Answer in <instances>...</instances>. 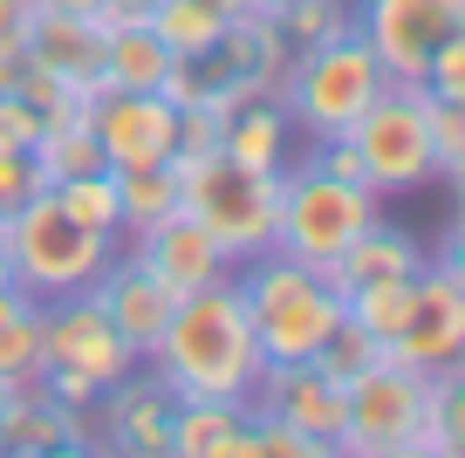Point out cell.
I'll list each match as a JSON object with an SVG mask.
<instances>
[{
  "label": "cell",
  "mask_w": 465,
  "mask_h": 458,
  "mask_svg": "<svg viewBox=\"0 0 465 458\" xmlns=\"http://www.w3.org/2000/svg\"><path fill=\"white\" fill-rule=\"evenodd\" d=\"M144 370L158 376L172 397H219V403H253L261 390V343H253V315L240 281H205L192 294H178L172 322H164L158 349L144 356Z\"/></svg>",
  "instance_id": "1"
},
{
  "label": "cell",
  "mask_w": 465,
  "mask_h": 458,
  "mask_svg": "<svg viewBox=\"0 0 465 458\" xmlns=\"http://www.w3.org/2000/svg\"><path fill=\"white\" fill-rule=\"evenodd\" d=\"M0 254H7V274L28 287L35 301L55 294H83L96 287V274L116 260V233L75 226L55 205V192H28L15 213H0Z\"/></svg>",
  "instance_id": "2"
},
{
  "label": "cell",
  "mask_w": 465,
  "mask_h": 458,
  "mask_svg": "<svg viewBox=\"0 0 465 458\" xmlns=\"http://www.w3.org/2000/svg\"><path fill=\"white\" fill-rule=\"evenodd\" d=\"M240 294H247V315H253V343H261L267 363H308L322 349V335L342 322V294L322 281L315 267L288 254H253L232 267Z\"/></svg>",
  "instance_id": "3"
},
{
  "label": "cell",
  "mask_w": 465,
  "mask_h": 458,
  "mask_svg": "<svg viewBox=\"0 0 465 458\" xmlns=\"http://www.w3.org/2000/svg\"><path fill=\"white\" fill-rule=\"evenodd\" d=\"M383 83H391V75L377 69L370 42L349 28V35H335V42H322V48H294L281 83H274V103L288 110V124H302L308 137L322 144V137H349V124L377 103Z\"/></svg>",
  "instance_id": "4"
},
{
  "label": "cell",
  "mask_w": 465,
  "mask_h": 458,
  "mask_svg": "<svg viewBox=\"0 0 465 458\" xmlns=\"http://www.w3.org/2000/svg\"><path fill=\"white\" fill-rule=\"evenodd\" d=\"M178 172V205L226 246V260L267 254L274 246V213H281V172H240L226 151H205V158H172Z\"/></svg>",
  "instance_id": "5"
},
{
  "label": "cell",
  "mask_w": 465,
  "mask_h": 458,
  "mask_svg": "<svg viewBox=\"0 0 465 458\" xmlns=\"http://www.w3.org/2000/svg\"><path fill=\"white\" fill-rule=\"evenodd\" d=\"M377 219H383V199L363 178H329L322 164H302V172H281V213H274L267 254H288L302 267L329 274V260H342V246Z\"/></svg>",
  "instance_id": "6"
},
{
  "label": "cell",
  "mask_w": 465,
  "mask_h": 458,
  "mask_svg": "<svg viewBox=\"0 0 465 458\" xmlns=\"http://www.w3.org/2000/svg\"><path fill=\"white\" fill-rule=\"evenodd\" d=\"M424 397H431V370L377 356L342 383V431H335V458H418L424 438Z\"/></svg>",
  "instance_id": "7"
},
{
  "label": "cell",
  "mask_w": 465,
  "mask_h": 458,
  "mask_svg": "<svg viewBox=\"0 0 465 458\" xmlns=\"http://www.w3.org/2000/svg\"><path fill=\"white\" fill-rule=\"evenodd\" d=\"M349 151L363 164V185L377 199H404V192L431 185V89L424 83H383L356 124H349Z\"/></svg>",
  "instance_id": "8"
},
{
  "label": "cell",
  "mask_w": 465,
  "mask_h": 458,
  "mask_svg": "<svg viewBox=\"0 0 465 458\" xmlns=\"http://www.w3.org/2000/svg\"><path fill=\"white\" fill-rule=\"evenodd\" d=\"M137 349L116 335V322L103 315V301L89 294H55L42 301V370H75L89 376L96 390H110L116 376H131L137 370Z\"/></svg>",
  "instance_id": "9"
},
{
  "label": "cell",
  "mask_w": 465,
  "mask_h": 458,
  "mask_svg": "<svg viewBox=\"0 0 465 458\" xmlns=\"http://www.w3.org/2000/svg\"><path fill=\"white\" fill-rule=\"evenodd\" d=\"M349 15L391 83H424L431 48L465 28V0H356Z\"/></svg>",
  "instance_id": "10"
},
{
  "label": "cell",
  "mask_w": 465,
  "mask_h": 458,
  "mask_svg": "<svg viewBox=\"0 0 465 458\" xmlns=\"http://www.w3.org/2000/svg\"><path fill=\"white\" fill-rule=\"evenodd\" d=\"M391 363H411V370H445V363L465 356V274L459 260H424L418 281H411V315L404 329L383 349Z\"/></svg>",
  "instance_id": "11"
},
{
  "label": "cell",
  "mask_w": 465,
  "mask_h": 458,
  "mask_svg": "<svg viewBox=\"0 0 465 458\" xmlns=\"http://www.w3.org/2000/svg\"><path fill=\"white\" fill-rule=\"evenodd\" d=\"M89 130H96L110 172L172 164V151H178V110L158 96V89H96V103H89Z\"/></svg>",
  "instance_id": "12"
},
{
  "label": "cell",
  "mask_w": 465,
  "mask_h": 458,
  "mask_svg": "<svg viewBox=\"0 0 465 458\" xmlns=\"http://www.w3.org/2000/svg\"><path fill=\"white\" fill-rule=\"evenodd\" d=\"M172 390L137 363L131 376H116L110 390H96V411L89 424H103V452H124V458H164V424H172Z\"/></svg>",
  "instance_id": "13"
},
{
  "label": "cell",
  "mask_w": 465,
  "mask_h": 458,
  "mask_svg": "<svg viewBox=\"0 0 465 458\" xmlns=\"http://www.w3.org/2000/svg\"><path fill=\"white\" fill-rule=\"evenodd\" d=\"M21 55H28V69L55 75V83H75L89 103H96V89H110V83H103V28L89 15L35 7L28 35H21Z\"/></svg>",
  "instance_id": "14"
},
{
  "label": "cell",
  "mask_w": 465,
  "mask_h": 458,
  "mask_svg": "<svg viewBox=\"0 0 465 458\" xmlns=\"http://www.w3.org/2000/svg\"><path fill=\"white\" fill-rule=\"evenodd\" d=\"M89 294L103 301V315L116 322V335H124L137 356H151V349H158L164 322H172V308H178V294H172V287H164L137 254H131V260L116 254L110 267L96 274V287H89Z\"/></svg>",
  "instance_id": "15"
},
{
  "label": "cell",
  "mask_w": 465,
  "mask_h": 458,
  "mask_svg": "<svg viewBox=\"0 0 465 458\" xmlns=\"http://www.w3.org/2000/svg\"><path fill=\"white\" fill-rule=\"evenodd\" d=\"M253 411H274L288 417L294 431L335 452V431H342V383L315 363H267L261 370V390H253Z\"/></svg>",
  "instance_id": "16"
},
{
  "label": "cell",
  "mask_w": 465,
  "mask_h": 458,
  "mask_svg": "<svg viewBox=\"0 0 465 458\" xmlns=\"http://www.w3.org/2000/svg\"><path fill=\"white\" fill-rule=\"evenodd\" d=\"M137 260H144L151 274H158L172 294H192V287H205V281H226L232 274V260H226V246L213 240V233L199 226V219L178 205V213H164L158 226H144L137 233Z\"/></svg>",
  "instance_id": "17"
},
{
  "label": "cell",
  "mask_w": 465,
  "mask_h": 458,
  "mask_svg": "<svg viewBox=\"0 0 465 458\" xmlns=\"http://www.w3.org/2000/svg\"><path fill=\"white\" fill-rule=\"evenodd\" d=\"M164 458H253V403L178 397L164 424Z\"/></svg>",
  "instance_id": "18"
},
{
  "label": "cell",
  "mask_w": 465,
  "mask_h": 458,
  "mask_svg": "<svg viewBox=\"0 0 465 458\" xmlns=\"http://www.w3.org/2000/svg\"><path fill=\"white\" fill-rule=\"evenodd\" d=\"M89 417L83 411H62L42 383H21L7 397V417H0V452L15 458H48V452H89Z\"/></svg>",
  "instance_id": "19"
},
{
  "label": "cell",
  "mask_w": 465,
  "mask_h": 458,
  "mask_svg": "<svg viewBox=\"0 0 465 458\" xmlns=\"http://www.w3.org/2000/svg\"><path fill=\"white\" fill-rule=\"evenodd\" d=\"M294 48L281 42L274 15H261V7H247V15H226V28H219V48L205 55V69L213 75H232V83H247L253 96H274L281 69H288Z\"/></svg>",
  "instance_id": "20"
},
{
  "label": "cell",
  "mask_w": 465,
  "mask_h": 458,
  "mask_svg": "<svg viewBox=\"0 0 465 458\" xmlns=\"http://www.w3.org/2000/svg\"><path fill=\"white\" fill-rule=\"evenodd\" d=\"M424 260H431V254H424L404 226L377 219V226H363L356 240L342 246V260H329V274H322V281H329L335 294H342V287H356V281H411Z\"/></svg>",
  "instance_id": "21"
},
{
  "label": "cell",
  "mask_w": 465,
  "mask_h": 458,
  "mask_svg": "<svg viewBox=\"0 0 465 458\" xmlns=\"http://www.w3.org/2000/svg\"><path fill=\"white\" fill-rule=\"evenodd\" d=\"M288 110H281L274 96H253L240 103V110L226 116V130H219V151H226L240 172H288Z\"/></svg>",
  "instance_id": "22"
},
{
  "label": "cell",
  "mask_w": 465,
  "mask_h": 458,
  "mask_svg": "<svg viewBox=\"0 0 465 458\" xmlns=\"http://www.w3.org/2000/svg\"><path fill=\"white\" fill-rule=\"evenodd\" d=\"M35 172H42V185H62V178L103 172V144H96V130H89V110L48 116L42 137H35Z\"/></svg>",
  "instance_id": "23"
},
{
  "label": "cell",
  "mask_w": 465,
  "mask_h": 458,
  "mask_svg": "<svg viewBox=\"0 0 465 458\" xmlns=\"http://www.w3.org/2000/svg\"><path fill=\"white\" fill-rule=\"evenodd\" d=\"M172 62L178 55L151 35V21H137V28H103V83L110 89H158Z\"/></svg>",
  "instance_id": "24"
},
{
  "label": "cell",
  "mask_w": 465,
  "mask_h": 458,
  "mask_svg": "<svg viewBox=\"0 0 465 458\" xmlns=\"http://www.w3.org/2000/svg\"><path fill=\"white\" fill-rule=\"evenodd\" d=\"M219 28H226V15H219L213 0H151V35L178 62H205L219 48Z\"/></svg>",
  "instance_id": "25"
},
{
  "label": "cell",
  "mask_w": 465,
  "mask_h": 458,
  "mask_svg": "<svg viewBox=\"0 0 465 458\" xmlns=\"http://www.w3.org/2000/svg\"><path fill=\"white\" fill-rule=\"evenodd\" d=\"M164 213H178V172L172 164H144V172H116V233H144Z\"/></svg>",
  "instance_id": "26"
},
{
  "label": "cell",
  "mask_w": 465,
  "mask_h": 458,
  "mask_svg": "<svg viewBox=\"0 0 465 458\" xmlns=\"http://www.w3.org/2000/svg\"><path fill=\"white\" fill-rule=\"evenodd\" d=\"M459 452H465V383H459V363H445V370H431L418 458H459Z\"/></svg>",
  "instance_id": "27"
},
{
  "label": "cell",
  "mask_w": 465,
  "mask_h": 458,
  "mask_svg": "<svg viewBox=\"0 0 465 458\" xmlns=\"http://www.w3.org/2000/svg\"><path fill=\"white\" fill-rule=\"evenodd\" d=\"M411 281H418V274H411ZM411 281H356V287H342V315L391 349V335L404 329V315H411Z\"/></svg>",
  "instance_id": "28"
},
{
  "label": "cell",
  "mask_w": 465,
  "mask_h": 458,
  "mask_svg": "<svg viewBox=\"0 0 465 458\" xmlns=\"http://www.w3.org/2000/svg\"><path fill=\"white\" fill-rule=\"evenodd\" d=\"M274 28H281L288 48H322V42L356 28V15H349V0H294V7L274 15Z\"/></svg>",
  "instance_id": "29"
},
{
  "label": "cell",
  "mask_w": 465,
  "mask_h": 458,
  "mask_svg": "<svg viewBox=\"0 0 465 458\" xmlns=\"http://www.w3.org/2000/svg\"><path fill=\"white\" fill-rule=\"evenodd\" d=\"M48 192H55V205L75 226L116 233V172L110 164H103V172H83V178H62V185H48Z\"/></svg>",
  "instance_id": "30"
},
{
  "label": "cell",
  "mask_w": 465,
  "mask_h": 458,
  "mask_svg": "<svg viewBox=\"0 0 465 458\" xmlns=\"http://www.w3.org/2000/svg\"><path fill=\"white\" fill-rule=\"evenodd\" d=\"M0 376H7L15 390L42 376V301L0 322Z\"/></svg>",
  "instance_id": "31"
},
{
  "label": "cell",
  "mask_w": 465,
  "mask_h": 458,
  "mask_svg": "<svg viewBox=\"0 0 465 458\" xmlns=\"http://www.w3.org/2000/svg\"><path fill=\"white\" fill-rule=\"evenodd\" d=\"M377 356H383V343H377V335H363L356 322L342 315V322H335L329 335H322V349H315L308 363H315V370H329L335 383H349V376H356V370H370Z\"/></svg>",
  "instance_id": "32"
},
{
  "label": "cell",
  "mask_w": 465,
  "mask_h": 458,
  "mask_svg": "<svg viewBox=\"0 0 465 458\" xmlns=\"http://www.w3.org/2000/svg\"><path fill=\"white\" fill-rule=\"evenodd\" d=\"M431 172L465 178V103L431 96Z\"/></svg>",
  "instance_id": "33"
},
{
  "label": "cell",
  "mask_w": 465,
  "mask_h": 458,
  "mask_svg": "<svg viewBox=\"0 0 465 458\" xmlns=\"http://www.w3.org/2000/svg\"><path fill=\"white\" fill-rule=\"evenodd\" d=\"M253 458H329L308 431H294L288 417L274 411H253Z\"/></svg>",
  "instance_id": "34"
},
{
  "label": "cell",
  "mask_w": 465,
  "mask_h": 458,
  "mask_svg": "<svg viewBox=\"0 0 465 458\" xmlns=\"http://www.w3.org/2000/svg\"><path fill=\"white\" fill-rule=\"evenodd\" d=\"M424 89L445 96V103H465V28L431 48V62H424Z\"/></svg>",
  "instance_id": "35"
},
{
  "label": "cell",
  "mask_w": 465,
  "mask_h": 458,
  "mask_svg": "<svg viewBox=\"0 0 465 458\" xmlns=\"http://www.w3.org/2000/svg\"><path fill=\"white\" fill-rule=\"evenodd\" d=\"M219 130H226V110L185 103V110H178V151L172 158H205V151H219Z\"/></svg>",
  "instance_id": "36"
},
{
  "label": "cell",
  "mask_w": 465,
  "mask_h": 458,
  "mask_svg": "<svg viewBox=\"0 0 465 458\" xmlns=\"http://www.w3.org/2000/svg\"><path fill=\"white\" fill-rule=\"evenodd\" d=\"M28 192H42V172H35V151L21 144H0V213H15Z\"/></svg>",
  "instance_id": "37"
},
{
  "label": "cell",
  "mask_w": 465,
  "mask_h": 458,
  "mask_svg": "<svg viewBox=\"0 0 465 458\" xmlns=\"http://www.w3.org/2000/svg\"><path fill=\"white\" fill-rule=\"evenodd\" d=\"M35 137H42V110H35L21 89H7V96H0V144H21V151H35Z\"/></svg>",
  "instance_id": "38"
},
{
  "label": "cell",
  "mask_w": 465,
  "mask_h": 458,
  "mask_svg": "<svg viewBox=\"0 0 465 458\" xmlns=\"http://www.w3.org/2000/svg\"><path fill=\"white\" fill-rule=\"evenodd\" d=\"M35 383H42L48 397L62 403V411H83V417L96 411V383H89V376H75V370H42Z\"/></svg>",
  "instance_id": "39"
},
{
  "label": "cell",
  "mask_w": 465,
  "mask_h": 458,
  "mask_svg": "<svg viewBox=\"0 0 465 458\" xmlns=\"http://www.w3.org/2000/svg\"><path fill=\"white\" fill-rule=\"evenodd\" d=\"M28 15H35V0H0V55H21Z\"/></svg>",
  "instance_id": "40"
},
{
  "label": "cell",
  "mask_w": 465,
  "mask_h": 458,
  "mask_svg": "<svg viewBox=\"0 0 465 458\" xmlns=\"http://www.w3.org/2000/svg\"><path fill=\"white\" fill-rule=\"evenodd\" d=\"M35 7H55V15H89V21H96L103 0H35Z\"/></svg>",
  "instance_id": "41"
},
{
  "label": "cell",
  "mask_w": 465,
  "mask_h": 458,
  "mask_svg": "<svg viewBox=\"0 0 465 458\" xmlns=\"http://www.w3.org/2000/svg\"><path fill=\"white\" fill-rule=\"evenodd\" d=\"M247 7H261V15H281V7H294V0H247Z\"/></svg>",
  "instance_id": "42"
},
{
  "label": "cell",
  "mask_w": 465,
  "mask_h": 458,
  "mask_svg": "<svg viewBox=\"0 0 465 458\" xmlns=\"http://www.w3.org/2000/svg\"><path fill=\"white\" fill-rule=\"evenodd\" d=\"M7 397H15V383H7V376H0V417H7Z\"/></svg>",
  "instance_id": "43"
},
{
  "label": "cell",
  "mask_w": 465,
  "mask_h": 458,
  "mask_svg": "<svg viewBox=\"0 0 465 458\" xmlns=\"http://www.w3.org/2000/svg\"><path fill=\"white\" fill-rule=\"evenodd\" d=\"M7 281H15V274H7V254H0V287H7Z\"/></svg>",
  "instance_id": "44"
}]
</instances>
